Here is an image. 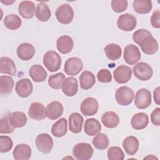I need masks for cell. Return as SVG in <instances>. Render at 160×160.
Listing matches in <instances>:
<instances>
[{"label": "cell", "instance_id": "cell-1", "mask_svg": "<svg viewBox=\"0 0 160 160\" xmlns=\"http://www.w3.org/2000/svg\"><path fill=\"white\" fill-rule=\"evenodd\" d=\"M43 64L50 72H55L59 69L61 64L60 55L54 51H47L43 56Z\"/></svg>", "mask_w": 160, "mask_h": 160}, {"label": "cell", "instance_id": "cell-2", "mask_svg": "<svg viewBox=\"0 0 160 160\" xmlns=\"http://www.w3.org/2000/svg\"><path fill=\"white\" fill-rule=\"evenodd\" d=\"M93 148L90 144L80 142L76 144L72 149L74 157L78 160H88L93 155Z\"/></svg>", "mask_w": 160, "mask_h": 160}, {"label": "cell", "instance_id": "cell-3", "mask_svg": "<svg viewBox=\"0 0 160 160\" xmlns=\"http://www.w3.org/2000/svg\"><path fill=\"white\" fill-rule=\"evenodd\" d=\"M55 15L59 22L62 24H68L74 18V11L69 4H62L56 9Z\"/></svg>", "mask_w": 160, "mask_h": 160}, {"label": "cell", "instance_id": "cell-4", "mask_svg": "<svg viewBox=\"0 0 160 160\" xmlns=\"http://www.w3.org/2000/svg\"><path fill=\"white\" fill-rule=\"evenodd\" d=\"M134 76L141 81H148L151 78L153 71L151 66L144 62H139L132 68Z\"/></svg>", "mask_w": 160, "mask_h": 160}, {"label": "cell", "instance_id": "cell-5", "mask_svg": "<svg viewBox=\"0 0 160 160\" xmlns=\"http://www.w3.org/2000/svg\"><path fill=\"white\" fill-rule=\"evenodd\" d=\"M133 90L128 86L119 88L115 93V99L117 102L121 106L129 105L134 98Z\"/></svg>", "mask_w": 160, "mask_h": 160}, {"label": "cell", "instance_id": "cell-6", "mask_svg": "<svg viewBox=\"0 0 160 160\" xmlns=\"http://www.w3.org/2000/svg\"><path fill=\"white\" fill-rule=\"evenodd\" d=\"M35 142L38 150L43 154L49 153L54 145L52 138L46 133L38 134L36 138Z\"/></svg>", "mask_w": 160, "mask_h": 160}, {"label": "cell", "instance_id": "cell-7", "mask_svg": "<svg viewBox=\"0 0 160 160\" xmlns=\"http://www.w3.org/2000/svg\"><path fill=\"white\" fill-rule=\"evenodd\" d=\"M151 104V93L145 88L139 89L136 94L134 98L135 106L141 109H144L148 108Z\"/></svg>", "mask_w": 160, "mask_h": 160}, {"label": "cell", "instance_id": "cell-8", "mask_svg": "<svg viewBox=\"0 0 160 160\" xmlns=\"http://www.w3.org/2000/svg\"><path fill=\"white\" fill-rule=\"evenodd\" d=\"M142 51L148 55L155 54L159 48L158 43L152 34L145 36L138 44Z\"/></svg>", "mask_w": 160, "mask_h": 160}, {"label": "cell", "instance_id": "cell-9", "mask_svg": "<svg viewBox=\"0 0 160 160\" xmlns=\"http://www.w3.org/2000/svg\"><path fill=\"white\" fill-rule=\"evenodd\" d=\"M137 24L135 16L129 13H125L120 15L117 20V26L118 28L124 31H131Z\"/></svg>", "mask_w": 160, "mask_h": 160}, {"label": "cell", "instance_id": "cell-10", "mask_svg": "<svg viewBox=\"0 0 160 160\" xmlns=\"http://www.w3.org/2000/svg\"><path fill=\"white\" fill-rule=\"evenodd\" d=\"M123 58L129 65H133L141 59V52L138 47L132 44H128L124 48Z\"/></svg>", "mask_w": 160, "mask_h": 160}, {"label": "cell", "instance_id": "cell-11", "mask_svg": "<svg viewBox=\"0 0 160 160\" xmlns=\"http://www.w3.org/2000/svg\"><path fill=\"white\" fill-rule=\"evenodd\" d=\"M82 68L83 64L81 59L77 57H72L65 62L64 71L67 75L75 76L79 74Z\"/></svg>", "mask_w": 160, "mask_h": 160}, {"label": "cell", "instance_id": "cell-12", "mask_svg": "<svg viewBox=\"0 0 160 160\" xmlns=\"http://www.w3.org/2000/svg\"><path fill=\"white\" fill-rule=\"evenodd\" d=\"M114 80L119 84L128 82L132 76V69L126 65H121L113 71Z\"/></svg>", "mask_w": 160, "mask_h": 160}, {"label": "cell", "instance_id": "cell-13", "mask_svg": "<svg viewBox=\"0 0 160 160\" xmlns=\"http://www.w3.org/2000/svg\"><path fill=\"white\" fill-rule=\"evenodd\" d=\"M99 108L98 101L92 97L86 98L81 104V111L86 116L95 115Z\"/></svg>", "mask_w": 160, "mask_h": 160}, {"label": "cell", "instance_id": "cell-14", "mask_svg": "<svg viewBox=\"0 0 160 160\" xmlns=\"http://www.w3.org/2000/svg\"><path fill=\"white\" fill-rule=\"evenodd\" d=\"M33 86L32 82L28 78L19 80L15 86V91L18 95L21 98H27L32 92Z\"/></svg>", "mask_w": 160, "mask_h": 160}, {"label": "cell", "instance_id": "cell-15", "mask_svg": "<svg viewBox=\"0 0 160 160\" xmlns=\"http://www.w3.org/2000/svg\"><path fill=\"white\" fill-rule=\"evenodd\" d=\"M63 111V106L60 102L56 101H52L46 106V117L50 120H56L62 114Z\"/></svg>", "mask_w": 160, "mask_h": 160}, {"label": "cell", "instance_id": "cell-16", "mask_svg": "<svg viewBox=\"0 0 160 160\" xmlns=\"http://www.w3.org/2000/svg\"><path fill=\"white\" fill-rule=\"evenodd\" d=\"M29 116L34 120L41 121L46 118V109L44 105L38 102L31 104L28 110Z\"/></svg>", "mask_w": 160, "mask_h": 160}, {"label": "cell", "instance_id": "cell-17", "mask_svg": "<svg viewBox=\"0 0 160 160\" xmlns=\"http://www.w3.org/2000/svg\"><path fill=\"white\" fill-rule=\"evenodd\" d=\"M35 54L34 46L27 42L19 44L17 48V56L22 61H28L33 58Z\"/></svg>", "mask_w": 160, "mask_h": 160}, {"label": "cell", "instance_id": "cell-18", "mask_svg": "<svg viewBox=\"0 0 160 160\" xmlns=\"http://www.w3.org/2000/svg\"><path fill=\"white\" fill-rule=\"evenodd\" d=\"M31 148L27 144H18L14 149L12 155L16 160H28L31 156Z\"/></svg>", "mask_w": 160, "mask_h": 160}, {"label": "cell", "instance_id": "cell-19", "mask_svg": "<svg viewBox=\"0 0 160 160\" xmlns=\"http://www.w3.org/2000/svg\"><path fill=\"white\" fill-rule=\"evenodd\" d=\"M74 46L72 39L67 35L60 36L56 42V47L59 52L65 54L70 52Z\"/></svg>", "mask_w": 160, "mask_h": 160}, {"label": "cell", "instance_id": "cell-20", "mask_svg": "<svg viewBox=\"0 0 160 160\" xmlns=\"http://www.w3.org/2000/svg\"><path fill=\"white\" fill-rule=\"evenodd\" d=\"M62 92L67 96L72 97L76 94L78 91V83L76 78L68 77L64 81L62 86Z\"/></svg>", "mask_w": 160, "mask_h": 160}, {"label": "cell", "instance_id": "cell-21", "mask_svg": "<svg viewBox=\"0 0 160 160\" xmlns=\"http://www.w3.org/2000/svg\"><path fill=\"white\" fill-rule=\"evenodd\" d=\"M68 120L69 130L75 134L79 133L83 125V117L78 112H73L69 116Z\"/></svg>", "mask_w": 160, "mask_h": 160}, {"label": "cell", "instance_id": "cell-22", "mask_svg": "<svg viewBox=\"0 0 160 160\" xmlns=\"http://www.w3.org/2000/svg\"><path fill=\"white\" fill-rule=\"evenodd\" d=\"M29 76L36 82L44 81L48 76V73L44 68L39 64L32 65L29 70Z\"/></svg>", "mask_w": 160, "mask_h": 160}, {"label": "cell", "instance_id": "cell-23", "mask_svg": "<svg viewBox=\"0 0 160 160\" xmlns=\"http://www.w3.org/2000/svg\"><path fill=\"white\" fill-rule=\"evenodd\" d=\"M35 11V6L33 2L30 1H22L18 6V12L24 19L33 18Z\"/></svg>", "mask_w": 160, "mask_h": 160}, {"label": "cell", "instance_id": "cell-24", "mask_svg": "<svg viewBox=\"0 0 160 160\" xmlns=\"http://www.w3.org/2000/svg\"><path fill=\"white\" fill-rule=\"evenodd\" d=\"M149 123L148 115L145 112H138L134 114L131 120L132 127L136 130H141L147 127Z\"/></svg>", "mask_w": 160, "mask_h": 160}, {"label": "cell", "instance_id": "cell-25", "mask_svg": "<svg viewBox=\"0 0 160 160\" xmlns=\"http://www.w3.org/2000/svg\"><path fill=\"white\" fill-rule=\"evenodd\" d=\"M122 146L126 154L130 156L135 154L138 151L139 142L137 138L133 136L126 137L122 141Z\"/></svg>", "mask_w": 160, "mask_h": 160}, {"label": "cell", "instance_id": "cell-26", "mask_svg": "<svg viewBox=\"0 0 160 160\" xmlns=\"http://www.w3.org/2000/svg\"><path fill=\"white\" fill-rule=\"evenodd\" d=\"M9 122L14 128H19L24 126L28 121L26 114L21 111H15L8 115Z\"/></svg>", "mask_w": 160, "mask_h": 160}, {"label": "cell", "instance_id": "cell-27", "mask_svg": "<svg viewBox=\"0 0 160 160\" xmlns=\"http://www.w3.org/2000/svg\"><path fill=\"white\" fill-rule=\"evenodd\" d=\"M0 72L14 76L16 74V68L14 61L8 57L0 58Z\"/></svg>", "mask_w": 160, "mask_h": 160}, {"label": "cell", "instance_id": "cell-28", "mask_svg": "<svg viewBox=\"0 0 160 160\" xmlns=\"http://www.w3.org/2000/svg\"><path fill=\"white\" fill-rule=\"evenodd\" d=\"M35 16L36 18L41 22L48 21L51 16V12L48 5L42 2L37 4L35 9Z\"/></svg>", "mask_w": 160, "mask_h": 160}, {"label": "cell", "instance_id": "cell-29", "mask_svg": "<svg viewBox=\"0 0 160 160\" xmlns=\"http://www.w3.org/2000/svg\"><path fill=\"white\" fill-rule=\"evenodd\" d=\"M68 131V121L67 120L62 118L56 121L51 128L52 134L57 138H61L64 136Z\"/></svg>", "mask_w": 160, "mask_h": 160}, {"label": "cell", "instance_id": "cell-30", "mask_svg": "<svg viewBox=\"0 0 160 160\" xmlns=\"http://www.w3.org/2000/svg\"><path fill=\"white\" fill-rule=\"evenodd\" d=\"M101 121L105 127L114 128L119 124V118L115 112L107 111L102 115Z\"/></svg>", "mask_w": 160, "mask_h": 160}, {"label": "cell", "instance_id": "cell-31", "mask_svg": "<svg viewBox=\"0 0 160 160\" xmlns=\"http://www.w3.org/2000/svg\"><path fill=\"white\" fill-rule=\"evenodd\" d=\"M80 87L84 90L91 89L96 82L95 76L90 71H84L79 76Z\"/></svg>", "mask_w": 160, "mask_h": 160}, {"label": "cell", "instance_id": "cell-32", "mask_svg": "<svg viewBox=\"0 0 160 160\" xmlns=\"http://www.w3.org/2000/svg\"><path fill=\"white\" fill-rule=\"evenodd\" d=\"M101 125L95 118H88L85 121L84 132L88 136H94L101 130Z\"/></svg>", "mask_w": 160, "mask_h": 160}, {"label": "cell", "instance_id": "cell-33", "mask_svg": "<svg viewBox=\"0 0 160 160\" xmlns=\"http://www.w3.org/2000/svg\"><path fill=\"white\" fill-rule=\"evenodd\" d=\"M14 85V80L10 76H0V94L1 95H8L11 94Z\"/></svg>", "mask_w": 160, "mask_h": 160}, {"label": "cell", "instance_id": "cell-34", "mask_svg": "<svg viewBox=\"0 0 160 160\" xmlns=\"http://www.w3.org/2000/svg\"><path fill=\"white\" fill-rule=\"evenodd\" d=\"M105 54L107 58L112 61H116L121 58L122 50L120 46L118 44L111 43L107 45L104 48Z\"/></svg>", "mask_w": 160, "mask_h": 160}, {"label": "cell", "instance_id": "cell-35", "mask_svg": "<svg viewBox=\"0 0 160 160\" xmlns=\"http://www.w3.org/2000/svg\"><path fill=\"white\" fill-rule=\"evenodd\" d=\"M132 6L134 11L141 14L149 13L152 8V2L150 0H134Z\"/></svg>", "mask_w": 160, "mask_h": 160}, {"label": "cell", "instance_id": "cell-36", "mask_svg": "<svg viewBox=\"0 0 160 160\" xmlns=\"http://www.w3.org/2000/svg\"><path fill=\"white\" fill-rule=\"evenodd\" d=\"M21 18L14 14H8L4 19V24L9 30L19 29L21 26Z\"/></svg>", "mask_w": 160, "mask_h": 160}, {"label": "cell", "instance_id": "cell-37", "mask_svg": "<svg viewBox=\"0 0 160 160\" xmlns=\"http://www.w3.org/2000/svg\"><path fill=\"white\" fill-rule=\"evenodd\" d=\"M92 143L94 148L97 149L104 150L109 146L108 137L104 133H98L93 138Z\"/></svg>", "mask_w": 160, "mask_h": 160}, {"label": "cell", "instance_id": "cell-38", "mask_svg": "<svg viewBox=\"0 0 160 160\" xmlns=\"http://www.w3.org/2000/svg\"><path fill=\"white\" fill-rule=\"evenodd\" d=\"M65 79V75L62 72H58L50 76L48 82L51 88L54 89H59L62 88L63 82Z\"/></svg>", "mask_w": 160, "mask_h": 160}, {"label": "cell", "instance_id": "cell-39", "mask_svg": "<svg viewBox=\"0 0 160 160\" xmlns=\"http://www.w3.org/2000/svg\"><path fill=\"white\" fill-rule=\"evenodd\" d=\"M108 158L109 160H123L124 153L118 146H112L108 150Z\"/></svg>", "mask_w": 160, "mask_h": 160}, {"label": "cell", "instance_id": "cell-40", "mask_svg": "<svg viewBox=\"0 0 160 160\" xmlns=\"http://www.w3.org/2000/svg\"><path fill=\"white\" fill-rule=\"evenodd\" d=\"M14 128H13L9 122L8 115L4 116L0 121V132L1 134H10L13 132Z\"/></svg>", "mask_w": 160, "mask_h": 160}, {"label": "cell", "instance_id": "cell-41", "mask_svg": "<svg viewBox=\"0 0 160 160\" xmlns=\"http://www.w3.org/2000/svg\"><path fill=\"white\" fill-rule=\"evenodd\" d=\"M13 146V142L11 138L8 136H0V152H7L9 151Z\"/></svg>", "mask_w": 160, "mask_h": 160}, {"label": "cell", "instance_id": "cell-42", "mask_svg": "<svg viewBox=\"0 0 160 160\" xmlns=\"http://www.w3.org/2000/svg\"><path fill=\"white\" fill-rule=\"evenodd\" d=\"M128 5L126 0H112L111 1V8L117 13L124 12L127 9Z\"/></svg>", "mask_w": 160, "mask_h": 160}, {"label": "cell", "instance_id": "cell-43", "mask_svg": "<svg viewBox=\"0 0 160 160\" xmlns=\"http://www.w3.org/2000/svg\"><path fill=\"white\" fill-rule=\"evenodd\" d=\"M97 78L98 80L101 82L108 83L112 81V75L109 70L102 69L98 72Z\"/></svg>", "mask_w": 160, "mask_h": 160}, {"label": "cell", "instance_id": "cell-44", "mask_svg": "<svg viewBox=\"0 0 160 160\" xmlns=\"http://www.w3.org/2000/svg\"><path fill=\"white\" fill-rule=\"evenodd\" d=\"M149 34H151V33L148 30L144 29H140L136 31L133 33L132 39L134 42L136 44H138L142 38H144L145 36Z\"/></svg>", "mask_w": 160, "mask_h": 160}, {"label": "cell", "instance_id": "cell-45", "mask_svg": "<svg viewBox=\"0 0 160 160\" xmlns=\"http://www.w3.org/2000/svg\"><path fill=\"white\" fill-rule=\"evenodd\" d=\"M151 23L152 27L159 29L160 28V11L159 9L155 11L151 17Z\"/></svg>", "mask_w": 160, "mask_h": 160}, {"label": "cell", "instance_id": "cell-46", "mask_svg": "<svg viewBox=\"0 0 160 160\" xmlns=\"http://www.w3.org/2000/svg\"><path fill=\"white\" fill-rule=\"evenodd\" d=\"M151 122L157 126H160V108H155L151 114Z\"/></svg>", "mask_w": 160, "mask_h": 160}, {"label": "cell", "instance_id": "cell-47", "mask_svg": "<svg viewBox=\"0 0 160 160\" xmlns=\"http://www.w3.org/2000/svg\"><path fill=\"white\" fill-rule=\"evenodd\" d=\"M159 87H157L156 89H154L153 91L154 94V102L157 105L160 104V98H159Z\"/></svg>", "mask_w": 160, "mask_h": 160}, {"label": "cell", "instance_id": "cell-48", "mask_svg": "<svg viewBox=\"0 0 160 160\" xmlns=\"http://www.w3.org/2000/svg\"><path fill=\"white\" fill-rule=\"evenodd\" d=\"M1 2L2 3H3V4H6V5H11V4H12L14 2V1H4L1 0Z\"/></svg>", "mask_w": 160, "mask_h": 160}]
</instances>
